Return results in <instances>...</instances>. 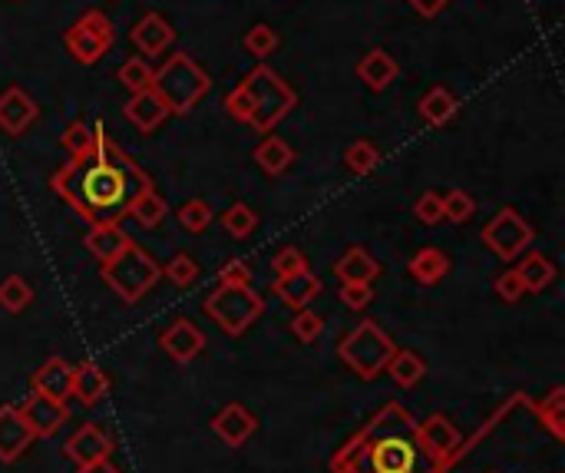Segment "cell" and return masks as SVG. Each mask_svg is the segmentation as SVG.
Instances as JSON below:
<instances>
[{"label": "cell", "mask_w": 565, "mask_h": 473, "mask_svg": "<svg viewBox=\"0 0 565 473\" xmlns=\"http://www.w3.org/2000/svg\"><path fill=\"white\" fill-rule=\"evenodd\" d=\"M384 371H390V378H394L400 387H414L423 374H427V364H423V358L414 351H394Z\"/></svg>", "instance_id": "cell-29"}, {"label": "cell", "mask_w": 565, "mask_h": 473, "mask_svg": "<svg viewBox=\"0 0 565 473\" xmlns=\"http://www.w3.org/2000/svg\"><path fill=\"white\" fill-rule=\"evenodd\" d=\"M162 348H166V354L172 361H179V364H189V361H195L202 354V348H205V335L199 328L192 325V321H176V325H172L169 331H162Z\"/></svg>", "instance_id": "cell-14"}, {"label": "cell", "mask_w": 565, "mask_h": 473, "mask_svg": "<svg viewBox=\"0 0 565 473\" xmlns=\"http://www.w3.org/2000/svg\"><path fill=\"white\" fill-rule=\"evenodd\" d=\"M30 301H34V288H30L27 278L10 275V278L0 282V308L10 311V315H20Z\"/></svg>", "instance_id": "cell-31"}, {"label": "cell", "mask_w": 565, "mask_h": 473, "mask_svg": "<svg viewBox=\"0 0 565 473\" xmlns=\"http://www.w3.org/2000/svg\"><path fill=\"white\" fill-rule=\"evenodd\" d=\"M129 215H133V219L143 225V229H156V225L166 219L169 215V206H166V199L159 196L156 189H146L143 196H139L136 202H133V209H129Z\"/></svg>", "instance_id": "cell-30"}, {"label": "cell", "mask_w": 565, "mask_h": 473, "mask_svg": "<svg viewBox=\"0 0 565 473\" xmlns=\"http://www.w3.org/2000/svg\"><path fill=\"white\" fill-rule=\"evenodd\" d=\"M275 292L281 301H288L291 308H308L314 298L321 295V278L311 272H295V275H281L275 278Z\"/></svg>", "instance_id": "cell-19"}, {"label": "cell", "mask_w": 565, "mask_h": 473, "mask_svg": "<svg viewBox=\"0 0 565 473\" xmlns=\"http://www.w3.org/2000/svg\"><path fill=\"white\" fill-rule=\"evenodd\" d=\"M40 116V106L30 100L27 90L20 86H10V90L0 93V129L7 136H24L30 123H37Z\"/></svg>", "instance_id": "cell-9"}, {"label": "cell", "mask_w": 565, "mask_h": 473, "mask_svg": "<svg viewBox=\"0 0 565 473\" xmlns=\"http://www.w3.org/2000/svg\"><path fill=\"white\" fill-rule=\"evenodd\" d=\"M255 163L262 166L268 176H281V172L295 163V149H291L281 136H265L255 149Z\"/></svg>", "instance_id": "cell-26"}, {"label": "cell", "mask_w": 565, "mask_h": 473, "mask_svg": "<svg viewBox=\"0 0 565 473\" xmlns=\"http://www.w3.org/2000/svg\"><path fill=\"white\" fill-rule=\"evenodd\" d=\"M321 328H324L321 315H314V311H308V308H298V318H291V335L301 338V344L318 341Z\"/></svg>", "instance_id": "cell-39"}, {"label": "cell", "mask_w": 565, "mask_h": 473, "mask_svg": "<svg viewBox=\"0 0 565 473\" xmlns=\"http://www.w3.org/2000/svg\"><path fill=\"white\" fill-rule=\"evenodd\" d=\"M275 278L281 275H295V272H308V258H304L301 249H295V245H285L278 255H275Z\"/></svg>", "instance_id": "cell-41"}, {"label": "cell", "mask_w": 565, "mask_h": 473, "mask_svg": "<svg viewBox=\"0 0 565 473\" xmlns=\"http://www.w3.org/2000/svg\"><path fill=\"white\" fill-rule=\"evenodd\" d=\"M50 186L90 225H119L133 209V202L152 186V179L123 146L113 143L106 126L96 123L90 149L70 156L53 172Z\"/></svg>", "instance_id": "cell-1"}, {"label": "cell", "mask_w": 565, "mask_h": 473, "mask_svg": "<svg viewBox=\"0 0 565 473\" xmlns=\"http://www.w3.org/2000/svg\"><path fill=\"white\" fill-rule=\"evenodd\" d=\"M562 404H565V391L562 387H556L549 397H546V404H539V417H546L549 427H552V434L562 437L565 430H562Z\"/></svg>", "instance_id": "cell-43"}, {"label": "cell", "mask_w": 565, "mask_h": 473, "mask_svg": "<svg viewBox=\"0 0 565 473\" xmlns=\"http://www.w3.org/2000/svg\"><path fill=\"white\" fill-rule=\"evenodd\" d=\"M169 278L172 285H179V288H189L195 278H199V262H195L192 255H186V252H179L176 258H172V262L166 265V272H162Z\"/></svg>", "instance_id": "cell-38"}, {"label": "cell", "mask_w": 565, "mask_h": 473, "mask_svg": "<svg viewBox=\"0 0 565 473\" xmlns=\"http://www.w3.org/2000/svg\"><path fill=\"white\" fill-rule=\"evenodd\" d=\"M341 301L347 308L361 311L374 301V292H371V285H341Z\"/></svg>", "instance_id": "cell-46"}, {"label": "cell", "mask_w": 565, "mask_h": 473, "mask_svg": "<svg viewBox=\"0 0 565 473\" xmlns=\"http://www.w3.org/2000/svg\"><path fill=\"white\" fill-rule=\"evenodd\" d=\"M394 351H397V344L390 341L387 331H380V325H374V321H361L338 348L341 361L354 374H361V378H377V374L387 368V361Z\"/></svg>", "instance_id": "cell-6"}, {"label": "cell", "mask_w": 565, "mask_h": 473, "mask_svg": "<svg viewBox=\"0 0 565 473\" xmlns=\"http://www.w3.org/2000/svg\"><path fill=\"white\" fill-rule=\"evenodd\" d=\"M179 222H182V229L186 232H205L212 225V206L205 199H189V202H182L179 206Z\"/></svg>", "instance_id": "cell-34"}, {"label": "cell", "mask_w": 565, "mask_h": 473, "mask_svg": "<svg viewBox=\"0 0 565 473\" xmlns=\"http://www.w3.org/2000/svg\"><path fill=\"white\" fill-rule=\"evenodd\" d=\"M20 417L27 421L30 427V434L34 437H50V434H57L60 424L67 421V404H60V401H50V397H43L34 391V397H27L24 404L17 407Z\"/></svg>", "instance_id": "cell-11"}, {"label": "cell", "mask_w": 565, "mask_h": 473, "mask_svg": "<svg viewBox=\"0 0 565 473\" xmlns=\"http://www.w3.org/2000/svg\"><path fill=\"white\" fill-rule=\"evenodd\" d=\"M106 391H110V378L96 368V364H80V368H73V397H80L86 407L100 404Z\"/></svg>", "instance_id": "cell-23"}, {"label": "cell", "mask_w": 565, "mask_h": 473, "mask_svg": "<svg viewBox=\"0 0 565 473\" xmlns=\"http://www.w3.org/2000/svg\"><path fill=\"white\" fill-rule=\"evenodd\" d=\"M516 272L523 278L526 292H546V288L556 282V265H552V258H546L542 252H529L523 262L516 265Z\"/></svg>", "instance_id": "cell-25"}, {"label": "cell", "mask_w": 565, "mask_h": 473, "mask_svg": "<svg viewBox=\"0 0 565 473\" xmlns=\"http://www.w3.org/2000/svg\"><path fill=\"white\" fill-rule=\"evenodd\" d=\"M420 440H427L430 454H437L443 460L453 457V450L460 447V434H456V427L447 421V417H430L427 424L420 427Z\"/></svg>", "instance_id": "cell-24"}, {"label": "cell", "mask_w": 565, "mask_h": 473, "mask_svg": "<svg viewBox=\"0 0 565 473\" xmlns=\"http://www.w3.org/2000/svg\"><path fill=\"white\" fill-rule=\"evenodd\" d=\"M34 440L17 407H0V460H17Z\"/></svg>", "instance_id": "cell-18"}, {"label": "cell", "mask_w": 565, "mask_h": 473, "mask_svg": "<svg viewBox=\"0 0 565 473\" xmlns=\"http://www.w3.org/2000/svg\"><path fill=\"white\" fill-rule=\"evenodd\" d=\"M334 272L344 285H371L374 278L380 275V265L371 258V252L361 249V245H354V249H347L338 265H334Z\"/></svg>", "instance_id": "cell-21"}, {"label": "cell", "mask_w": 565, "mask_h": 473, "mask_svg": "<svg viewBox=\"0 0 565 473\" xmlns=\"http://www.w3.org/2000/svg\"><path fill=\"white\" fill-rule=\"evenodd\" d=\"M447 272H450V258L440 249H420L410 258V275H414L420 285H437L447 278Z\"/></svg>", "instance_id": "cell-28"}, {"label": "cell", "mask_w": 565, "mask_h": 473, "mask_svg": "<svg viewBox=\"0 0 565 473\" xmlns=\"http://www.w3.org/2000/svg\"><path fill=\"white\" fill-rule=\"evenodd\" d=\"M129 245V235L119 229V225H90V232H86V249H90V255L96 258L100 265H106L110 258H116L119 252H123Z\"/></svg>", "instance_id": "cell-22"}, {"label": "cell", "mask_w": 565, "mask_h": 473, "mask_svg": "<svg viewBox=\"0 0 565 473\" xmlns=\"http://www.w3.org/2000/svg\"><path fill=\"white\" fill-rule=\"evenodd\" d=\"M357 77L364 80L367 90L380 93V90H387V86L397 80V60L390 57L387 50H380V47L377 50H367L364 60L357 63Z\"/></svg>", "instance_id": "cell-20"}, {"label": "cell", "mask_w": 565, "mask_h": 473, "mask_svg": "<svg viewBox=\"0 0 565 473\" xmlns=\"http://www.w3.org/2000/svg\"><path fill=\"white\" fill-rule=\"evenodd\" d=\"M152 90L162 96L169 113L186 116L212 90V77L195 63L189 53H169V60L152 73Z\"/></svg>", "instance_id": "cell-3"}, {"label": "cell", "mask_w": 565, "mask_h": 473, "mask_svg": "<svg viewBox=\"0 0 565 473\" xmlns=\"http://www.w3.org/2000/svg\"><path fill=\"white\" fill-rule=\"evenodd\" d=\"M262 311H265V298L252 292V285H219L205 298V315L232 338L245 335L262 318Z\"/></svg>", "instance_id": "cell-5"}, {"label": "cell", "mask_w": 565, "mask_h": 473, "mask_svg": "<svg viewBox=\"0 0 565 473\" xmlns=\"http://www.w3.org/2000/svg\"><path fill=\"white\" fill-rule=\"evenodd\" d=\"M63 40H67V50L73 53V60L83 63V67H90V63H100L106 53L113 50L116 27L103 10H86V14L67 30Z\"/></svg>", "instance_id": "cell-7"}, {"label": "cell", "mask_w": 565, "mask_h": 473, "mask_svg": "<svg viewBox=\"0 0 565 473\" xmlns=\"http://www.w3.org/2000/svg\"><path fill=\"white\" fill-rule=\"evenodd\" d=\"M83 473H116V470L106 467V460H103V464H96V467H83Z\"/></svg>", "instance_id": "cell-48"}, {"label": "cell", "mask_w": 565, "mask_h": 473, "mask_svg": "<svg viewBox=\"0 0 565 473\" xmlns=\"http://www.w3.org/2000/svg\"><path fill=\"white\" fill-rule=\"evenodd\" d=\"M110 450H113V440L103 434V427H96V424H86L80 427L76 434L70 437V444H67V454L76 467H96V464H103L106 457H110Z\"/></svg>", "instance_id": "cell-12"}, {"label": "cell", "mask_w": 565, "mask_h": 473, "mask_svg": "<svg viewBox=\"0 0 565 473\" xmlns=\"http://www.w3.org/2000/svg\"><path fill=\"white\" fill-rule=\"evenodd\" d=\"M219 285H252V268L245 258H232L219 268Z\"/></svg>", "instance_id": "cell-44"}, {"label": "cell", "mask_w": 565, "mask_h": 473, "mask_svg": "<svg viewBox=\"0 0 565 473\" xmlns=\"http://www.w3.org/2000/svg\"><path fill=\"white\" fill-rule=\"evenodd\" d=\"M407 4L414 7L420 17H437V14H443V10L453 4V0H407Z\"/></svg>", "instance_id": "cell-47"}, {"label": "cell", "mask_w": 565, "mask_h": 473, "mask_svg": "<svg viewBox=\"0 0 565 473\" xmlns=\"http://www.w3.org/2000/svg\"><path fill=\"white\" fill-rule=\"evenodd\" d=\"M152 73L156 70H152L143 57H129L123 67H119V80H123V86L129 93H143L152 86Z\"/></svg>", "instance_id": "cell-35"}, {"label": "cell", "mask_w": 565, "mask_h": 473, "mask_svg": "<svg viewBox=\"0 0 565 473\" xmlns=\"http://www.w3.org/2000/svg\"><path fill=\"white\" fill-rule=\"evenodd\" d=\"M255 427H258L255 414L245 411L242 404H228V407H222V411L215 414V421H212V430L225 440L228 447H242L245 440L255 434Z\"/></svg>", "instance_id": "cell-16"}, {"label": "cell", "mask_w": 565, "mask_h": 473, "mask_svg": "<svg viewBox=\"0 0 565 473\" xmlns=\"http://www.w3.org/2000/svg\"><path fill=\"white\" fill-rule=\"evenodd\" d=\"M222 229L232 235V239H248L258 229V212L245 202H232L222 215Z\"/></svg>", "instance_id": "cell-32"}, {"label": "cell", "mask_w": 565, "mask_h": 473, "mask_svg": "<svg viewBox=\"0 0 565 473\" xmlns=\"http://www.w3.org/2000/svg\"><path fill=\"white\" fill-rule=\"evenodd\" d=\"M371 457H374L377 473H414L417 444L407 437H387L374 447Z\"/></svg>", "instance_id": "cell-15"}, {"label": "cell", "mask_w": 565, "mask_h": 473, "mask_svg": "<svg viewBox=\"0 0 565 473\" xmlns=\"http://www.w3.org/2000/svg\"><path fill=\"white\" fill-rule=\"evenodd\" d=\"M298 93L278 77L271 67H255L248 77L228 93L225 110L232 120L248 123L255 133H271L285 116L295 110Z\"/></svg>", "instance_id": "cell-2"}, {"label": "cell", "mask_w": 565, "mask_h": 473, "mask_svg": "<svg viewBox=\"0 0 565 473\" xmlns=\"http://www.w3.org/2000/svg\"><path fill=\"white\" fill-rule=\"evenodd\" d=\"M496 292H499V298H503V301H509V305H513V301H519V298L526 295L523 278H519L516 268H506V272L496 278Z\"/></svg>", "instance_id": "cell-45"}, {"label": "cell", "mask_w": 565, "mask_h": 473, "mask_svg": "<svg viewBox=\"0 0 565 473\" xmlns=\"http://www.w3.org/2000/svg\"><path fill=\"white\" fill-rule=\"evenodd\" d=\"M278 34H275V27H268V24H255L252 30L245 34V50L252 53V57L258 60H268L271 53L278 50Z\"/></svg>", "instance_id": "cell-36"}, {"label": "cell", "mask_w": 565, "mask_h": 473, "mask_svg": "<svg viewBox=\"0 0 565 473\" xmlns=\"http://www.w3.org/2000/svg\"><path fill=\"white\" fill-rule=\"evenodd\" d=\"M159 278H162L159 262L143 249V245H136L133 239H129V245L123 252L103 265V282L110 285L113 292L126 301V305L143 301V295L152 292V285H156Z\"/></svg>", "instance_id": "cell-4"}, {"label": "cell", "mask_w": 565, "mask_h": 473, "mask_svg": "<svg viewBox=\"0 0 565 473\" xmlns=\"http://www.w3.org/2000/svg\"><path fill=\"white\" fill-rule=\"evenodd\" d=\"M129 40H133V47L143 53V57H159V53H166L172 43H176V27L162 14H146L129 30Z\"/></svg>", "instance_id": "cell-10"}, {"label": "cell", "mask_w": 565, "mask_h": 473, "mask_svg": "<svg viewBox=\"0 0 565 473\" xmlns=\"http://www.w3.org/2000/svg\"><path fill=\"white\" fill-rule=\"evenodd\" d=\"M126 120L133 123L139 133H152V129H159L162 123H166V116H169V106L162 103V96L152 90H143V93H133L126 100Z\"/></svg>", "instance_id": "cell-13"}, {"label": "cell", "mask_w": 565, "mask_h": 473, "mask_svg": "<svg viewBox=\"0 0 565 473\" xmlns=\"http://www.w3.org/2000/svg\"><path fill=\"white\" fill-rule=\"evenodd\" d=\"M34 391L50 397V401L67 404V397H73V364H67L63 358H50L34 374Z\"/></svg>", "instance_id": "cell-17"}, {"label": "cell", "mask_w": 565, "mask_h": 473, "mask_svg": "<svg viewBox=\"0 0 565 473\" xmlns=\"http://www.w3.org/2000/svg\"><path fill=\"white\" fill-rule=\"evenodd\" d=\"M90 143H93V126L90 123L73 120L67 129H63V149H67V156L83 153V149H90Z\"/></svg>", "instance_id": "cell-40"}, {"label": "cell", "mask_w": 565, "mask_h": 473, "mask_svg": "<svg viewBox=\"0 0 565 473\" xmlns=\"http://www.w3.org/2000/svg\"><path fill=\"white\" fill-rule=\"evenodd\" d=\"M344 163H347V169L354 172V176H367V172H374V166L380 163V153H377L374 143H367V139H357V143L347 146Z\"/></svg>", "instance_id": "cell-33"}, {"label": "cell", "mask_w": 565, "mask_h": 473, "mask_svg": "<svg viewBox=\"0 0 565 473\" xmlns=\"http://www.w3.org/2000/svg\"><path fill=\"white\" fill-rule=\"evenodd\" d=\"M483 242L503 262H513V258H519L532 245V225L516 209H499L493 215V222L483 229Z\"/></svg>", "instance_id": "cell-8"}, {"label": "cell", "mask_w": 565, "mask_h": 473, "mask_svg": "<svg viewBox=\"0 0 565 473\" xmlns=\"http://www.w3.org/2000/svg\"><path fill=\"white\" fill-rule=\"evenodd\" d=\"M414 212H417V219H420L423 225H437V222H443V196H440V192H423V196L417 199Z\"/></svg>", "instance_id": "cell-42"}, {"label": "cell", "mask_w": 565, "mask_h": 473, "mask_svg": "<svg viewBox=\"0 0 565 473\" xmlns=\"http://www.w3.org/2000/svg\"><path fill=\"white\" fill-rule=\"evenodd\" d=\"M473 212H476V202L470 192H463V189H453L443 196V219H450V222H470L473 219Z\"/></svg>", "instance_id": "cell-37"}, {"label": "cell", "mask_w": 565, "mask_h": 473, "mask_svg": "<svg viewBox=\"0 0 565 473\" xmlns=\"http://www.w3.org/2000/svg\"><path fill=\"white\" fill-rule=\"evenodd\" d=\"M456 110H460V103H456V96L447 90V86H433V90L420 100V116H423V123H430V126L450 123Z\"/></svg>", "instance_id": "cell-27"}]
</instances>
